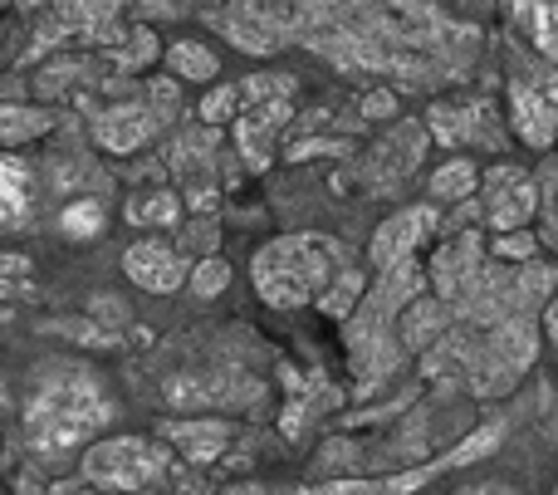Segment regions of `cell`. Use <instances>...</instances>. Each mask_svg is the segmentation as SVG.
Masks as SVG:
<instances>
[{"label":"cell","instance_id":"obj_1","mask_svg":"<svg viewBox=\"0 0 558 495\" xmlns=\"http://www.w3.org/2000/svg\"><path fill=\"white\" fill-rule=\"evenodd\" d=\"M118 418L104 378L88 363L49 359L29 369V388L20 402V437L29 457L64 461L78 447H94V437Z\"/></svg>","mask_w":558,"mask_h":495},{"label":"cell","instance_id":"obj_2","mask_svg":"<svg viewBox=\"0 0 558 495\" xmlns=\"http://www.w3.org/2000/svg\"><path fill=\"white\" fill-rule=\"evenodd\" d=\"M432 270L422 261H407L397 270H377V285L348 314V363H353V398H367L402 359V314L416 294H426Z\"/></svg>","mask_w":558,"mask_h":495},{"label":"cell","instance_id":"obj_3","mask_svg":"<svg viewBox=\"0 0 558 495\" xmlns=\"http://www.w3.org/2000/svg\"><path fill=\"white\" fill-rule=\"evenodd\" d=\"M348 255L338 251V241L328 236H275L255 251L251 261V280L255 294H260L270 310H304V304H324L328 290L343 280L348 270Z\"/></svg>","mask_w":558,"mask_h":495},{"label":"cell","instance_id":"obj_4","mask_svg":"<svg viewBox=\"0 0 558 495\" xmlns=\"http://www.w3.org/2000/svg\"><path fill=\"white\" fill-rule=\"evenodd\" d=\"M78 476L98 491H118V495H157L172 486L177 461L172 447L162 437H133V432H118V437H98L94 447H84L78 457Z\"/></svg>","mask_w":558,"mask_h":495},{"label":"cell","instance_id":"obj_5","mask_svg":"<svg viewBox=\"0 0 558 495\" xmlns=\"http://www.w3.org/2000/svg\"><path fill=\"white\" fill-rule=\"evenodd\" d=\"M500 422H490V427H481V432H471L465 442H456L451 451H441V457H432V461H416L412 471H392V476H373V481H324V486H314L308 495H412V491H422L426 481H436L441 471H451V467H471V461H481V457H490L495 447H500Z\"/></svg>","mask_w":558,"mask_h":495},{"label":"cell","instance_id":"obj_6","mask_svg":"<svg viewBox=\"0 0 558 495\" xmlns=\"http://www.w3.org/2000/svg\"><path fill=\"white\" fill-rule=\"evenodd\" d=\"M510 128L524 147L549 153L558 143V74H520L510 79Z\"/></svg>","mask_w":558,"mask_h":495},{"label":"cell","instance_id":"obj_7","mask_svg":"<svg viewBox=\"0 0 558 495\" xmlns=\"http://www.w3.org/2000/svg\"><path fill=\"white\" fill-rule=\"evenodd\" d=\"M505 123L510 118L495 113V104L485 98H471V104H432L426 113V128L441 147H471V153H500L505 147Z\"/></svg>","mask_w":558,"mask_h":495},{"label":"cell","instance_id":"obj_8","mask_svg":"<svg viewBox=\"0 0 558 495\" xmlns=\"http://www.w3.org/2000/svg\"><path fill=\"white\" fill-rule=\"evenodd\" d=\"M539 206H544L539 182H534L524 167H510V162L490 167L485 196H481V212H485V226H490V231H530Z\"/></svg>","mask_w":558,"mask_h":495},{"label":"cell","instance_id":"obj_9","mask_svg":"<svg viewBox=\"0 0 558 495\" xmlns=\"http://www.w3.org/2000/svg\"><path fill=\"white\" fill-rule=\"evenodd\" d=\"M432 236H441V216H436V202H422V206H402L392 212L383 226L373 231V245H367V261L373 270H397V265L416 261Z\"/></svg>","mask_w":558,"mask_h":495},{"label":"cell","instance_id":"obj_10","mask_svg":"<svg viewBox=\"0 0 558 495\" xmlns=\"http://www.w3.org/2000/svg\"><path fill=\"white\" fill-rule=\"evenodd\" d=\"M426 143H432V128L422 123H397L392 137H383V143L373 147V157H367L363 167H357V177H363V186L373 196H387L397 192V186L407 182V177L422 167V153Z\"/></svg>","mask_w":558,"mask_h":495},{"label":"cell","instance_id":"obj_11","mask_svg":"<svg viewBox=\"0 0 558 495\" xmlns=\"http://www.w3.org/2000/svg\"><path fill=\"white\" fill-rule=\"evenodd\" d=\"M123 275L147 294H177L182 285H192V265H186V251L172 241H157V236H143L123 251Z\"/></svg>","mask_w":558,"mask_h":495},{"label":"cell","instance_id":"obj_12","mask_svg":"<svg viewBox=\"0 0 558 495\" xmlns=\"http://www.w3.org/2000/svg\"><path fill=\"white\" fill-rule=\"evenodd\" d=\"M294 123V104L284 94L279 98H260V104H245L235 113V147H241L245 167L251 172H265L275 162V137Z\"/></svg>","mask_w":558,"mask_h":495},{"label":"cell","instance_id":"obj_13","mask_svg":"<svg viewBox=\"0 0 558 495\" xmlns=\"http://www.w3.org/2000/svg\"><path fill=\"white\" fill-rule=\"evenodd\" d=\"M485 255H490V245H481V231L441 236V245L432 255V290L446 304H456L485 275Z\"/></svg>","mask_w":558,"mask_h":495},{"label":"cell","instance_id":"obj_14","mask_svg":"<svg viewBox=\"0 0 558 495\" xmlns=\"http://www.w3.org/2000/svg\"><path fill=\"white\" fill-rule=\"evenodd\" d=\"M162 123H167V113L157 104H137V98H128V104L98 108L94 113V137H98L104 153L128 157V153H137V147H143Z\"/></svg>","mask_w":558,"mask_h":495},{"label":"cell","instance_id":"obj_15","mask_svg":"<svg viewBox=\"0 0 558 495\" xmlns=\"http://www.w3.org/2000/svg\"><path fill=\"white\" fill-rule=\"evenodd\" d=\"M157 437L172 451H182L192 467H211L235 442V427L226 418H167V422H157Z\"/></svg>","mask_w":558,"mask_h":495},{"label":"cell","instance_id":"obj_16","mask_svg":"<svg viewBox=\"0 0 558 495\" xmlns=\"http://www.w3.org/2000/svg\"><path fill=\"white\" fill-rule=\"evenodd\" d=\"M29 212H35V172L25 157L5 153L0 157V221H5V231H20Z\"/></svg>","mask_w":558,"mask_h":495},{"label":"cell","instance_id":"obj_17","mask_svg":"<svg viewBox=\"0 0 558 495\" xmlns=\"http://www.w3.org/2000/svg\"><path fill=\"white\" fill-rule=\"evenodd\" d=\"M510 20L534 45V55L558 64V0H510Z\"/></svg>","mask_w":558,"mask_h":495},{"label":"cell","instance_id":"obj_18","mask_svg":"<svg viewBox=\"0 0 558 495\" xmlns=\"http://www.w3.org/2000/svg\"><path fill=\"white\" fill-rule=\"evenodd\" d=\"M475 186H481L475 157H446V162L432 172V182H426V196H432L436 206H461V202H471Z\"/></svg>","mask_w":558,"mask_h":495},{"label":"cell","instance_id":"obj_19","mask_svg":"<svg viewBox=\"0 0 558 495\" xmlns=\"http://www.w3.org/2000/svg\"><path fill=\"white\" fill-rule=\"evenodd\" d=\"M49 128H54V113H45L39 104H5V113H0V143L15 153L20 143L45 137Z\"/></svg>","mask_w":558,"mask_h":495},{"label":"cell","instance_id":"obj_20","mask_svg":"<svg viewBox=\"0 0 558 495\" xmlns=\"http://www.w3.org/2000/svg\"><path fill=\"white\" fill-rule=\"evenodd\" d=\"M167 64H172L177 79H192V84H216V74H221V59H216L202 39H177V45H167Z\"/></svg>","mask_w":558,"mask_h":495},{"label":"cell","instance_id":"obj_21","mask_svg":"<svg viewBox=\"0 0 558 495\" xmlns=\"http://www.w3.org/2000/svg\"><path fill=\"white\" fill-rule=\"evenodd\" d=\"M104 226H108V206L98 202V196H88V192H78L74 202L59 212V231H64L69 241H98Z\"/></svg>","mask_w":558,"mask_h":495},{"label":"cell","instance_id":"obj_22","mask_svg":"<svg viewBox=\"0 0 558 495\" xmlns=\"http://www.w3.org/2000/svg\"><path fill=\"white\" fill-rule=\"evenodd\" d=\"M162 55V45H157V35L147 25H137V29H128V35H118V45H113V69L123 79H133V74H143L147 64H153V59Z\"/></svg>","mask_w":558,"mask_h":495},{"label":"cell","instance_id":"obj_23","mask_svg":"<svg viewBox=\"0 0 558 495\" xmlns=\"http://www.w3.org/2000/svg\"><path fill=\"white\" fill-rule=\"evenodd\" d=\"M123 216L133 226H177L182 221V202H177V192H143V196H128Z\"/></svg>","mask_w":558,"mask_h":495},{"label":"cell","instance_id":"obj_24","mask_svg":"<svg viewBox=\"0 0 558 495\" xmlns=\"http://www.w3.org/2000/svg\"><path fill=\"white\" fill-rule=\"evenodd\" d=\"M245 108L241 98V84H211L202 94V104H196V118H202L206 128H221V123H235V113Z\"/></svg>","mask_w":558,"mask_h":495},{"label":"cell","instance_id":"obj_25","mask_svg":"<svg viewBox=\"0 0 558 495\" xmlns=\"http://www.w3.org/2000/svg\"><path fill=\"white\" fill-rule=\"evenodd\" d=\"M490 261H505V265L539 261V236L534 231H495L490 236Z\"/></svg>","mask_w":558,"mask_h":495},{"label":"cell","instance_id":"obj_26","mask_svg":"<svg viewBox=\"0 0 558 495\" xmlns=\"http://www.w3.org/2000/svg\"><path fill=\"white\" fill-rule=\"evenodd\" d=\"M231 275L235 270L221 261V255H202V261L192 265V294H196V300H216V294L231 285Z\"/></svg>","mask_w":558,"mask_h":495},{"label":"cell","instance_id":"obj_27","mask_svg":"<svg viewBox=\"0 0 558 495\" xmlns=\"http://www.w3.org/2000/svg\"><path fill=\"white\" fill-rule=\"evenodd\" d=\"M216 241H221V236H216V216H192V221H186V241H182V251L186 255H216Z\"/></svg>","mask_w":558,"mask_h":495},{"label":"cell","instance_id":"obj_28","mask_svg":"<svg viewBox=\"0 0 558 495\" xmlns=\"http://www.w3.org/2000/svg\"><path fill=\"white\" fill-rule=\"evenodd\" d=\"M357 113L373 118V123H387V118H397V94H392V88H367Z\"/></svg>","mask_w":558,"mask_h":495},{"label":"cell","instance_id":"obj_29","mask_svg":"<svg viewBox=\"0 0 558 495\" xmlns=\"http://www.w3.org/2000/svg\"><path fill=\"white\" fill-rule=\"evenodd\" d=\"M49 329L54 334H69V339L74 343H98V349H104V343H118V334H104V329H94V324H49Z\"/></svg>","mask_w":558,"mask_h":495},{"label":"cell","instance_id":"obj_30","mask_svg":"<svg viewBox=\"0 0 558 495\" xmlns=\"http://www.w3.org/2000/svg\"><path fill=\"white\" fill-rule=\"evenodd\" d=\"M143 15H157V20H182L196 10V0H137Z\"/></svg>","mask_w":558,"mask_h":495},{"label":"cell","instance_id":"obj_31","mask_svg":"<svg viewBox=\"0 0 558 495\" xmlns=\"http://www.w3.org/2000/svg\"><path fill=\"white\" fill-rule=\"evenodd\" d=\"M461 495H524V491L510 486V481H475V486H465Z\"/></svg>","mask_w":558,"mask_h":495},{"label":"cell","instance_id":"obj_32","mask_svg":"<svg viewBox=\"0 0 558 495\" xmlns=\"http://www.w3.org/2000/svg\"><path fill=\"white\" fill-rule=\"evenodd\" d=\"M318 153H343L338 143H294L289 147V162H304V157H318Z\"/></svg>","mask_w":558,"mask_h":495},{"label":"cell","instance_id":"obj_33","mask_svg":"<svg viewBox=\"0 0 558 495\" xmlns=\"http://www.w3.org/2000/svg\"><path fill=\"white\" fill-rule=\"evenodd\" d=\"M544 339H549L554 349H558V294L549 300V310H544Z\"/></svg>","mask_w":558,"mask_h":495},{"label":"cell","instance_id":"obj_34","mask_svg":"<svg viewBox=\"0 0 558 495\" xmlns=\"http://www.w3.org/2000/svg\"><path fill=\"white\" fill-rule=\"evenodd\" d=\"M226 495H265V486H235V491H226Z\"/></svg>","mask_w":558,"mask_h":495},{"label":"cell","instance_id":"obj_35","mask_svg":"<svg viewBox=\"0 0 558 495\" xmlns=\"http://www.w3.org/2000/svg\"><path fill=\"white\" fill-rule=\"evenodd\" d=\"M78 495H118V491H98V486H88V481H84V486H78Z\"/></svg>","mask_w":558,"mask_h":495},{"label":"cell","instance_id":"obj_36","mask_svg":"<svg viewBox=\"0 0 558 495\" xmlns=\"http://www.w3.org/2000/svg\"><path fill=\"white\" fill-rule=\"evenodd\" d=\"M20 5H25V10H35V5H45V0H20Z\"/></svg>","mask_w":558,"mask_h":495},{"label":"cell","instance_id":"obj_37","mask_svg":"<svg viewBox=\"0 0 558 495\" xmlns=\"http://www.w3.org/2000/svg\"><path fill=\"white\" fill-rule=\"evenodd\" d=\"M554 216H558V202H554Z\"/></svg>","mask_w":558,"mask_h":495},{"label":"cell","instance_id":"obj_38","mask_svg":"<svg viewBox=\"0 0 558 495\" xmlns=\"http://www.w3.org/2000/svg\"><path fill=\"white\" fill-rule=\"evenodd\" d=\"M554 495H558V486H554Z\"/></svg>","mask_w":558,"mask_h":495}]
</instances>
